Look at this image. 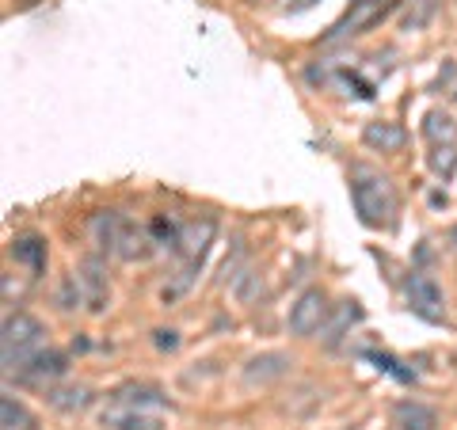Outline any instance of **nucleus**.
<instances>
[{"label":"nucleus","instance_id":"26","mask_svg":"<svg viewBox=\"0 0 457 430\" xmlns=\"http://www.w3.org/2000/svg\"><path fill=\"white\" fill-rule=\"evenodd\" d=\"M309 4H317V0H302V8H309Z\"/></svg>","mask_w":457,"mask_h":430},{"label":"nucleus","instance_id":"3","mask_svg":"<svg viewBox=\"0 0 457 430\" xmlns=\"http://www.w3.org/2000/svg\"><path fill=\"white\" fill-rule=\"evenodd\" d=\"M42 339H46V327L31 312H12L4 317V335H0V351H4V374L20 369L27 358L42 351Z\"/></svg>","mask_w":457,"mask_h":430},{"label":"nucleus","instance_id":"12","mask_svg":"<svg viewBox=\"0 0 457 430\" xmlns=\"http://www.w3.org/2000/svg\"><path fill=\"white\" fill-rule=\"evenodd\" d=\"M362 141H366V149H374V153H400L408 134L400 130L396 122H366Z\"/></svg>","mask_w":457,"mask_h":430},{"label":"nucleus","instance_id":"8","mask_svg":"<svg viewBox=\"0 0 457 430\" xmlns=\"http://www.w3.org/2000/svg\"><path fill=\"white\" fill-rule=\"evenodd\" d=\"M290 354H278V351H267V354H255L248 358V366H245V381L248 385H270V381H278L290 374Z\"/></svg>","mask_w":457,"mask_h":430},{"label":"nucleus","instance_id":"16","mask_svg":"<svg viewBox=\"0 0 457 430\" xmlns=\"http://www.w3.org/2000/svg\"><path fill=\"white\" fill-rule=\"evenodd\" d=\"M122 213H114V210H104V213H96L92 218V236L96 244L104 252H114V244H119V233H122Z\"/></svg>","mask_w":457,"mask_h":430},{"label":"nucleus","instance_id":"21","mask_svg":"<svg viewBox=\"0 0 457 430\" xmlns=\"http://www.w3.org/2000/svg\"><path fill=\"white\" fill-rule=\"evenodd\" d=\"M366 358L381 369V374H389V377H396V381H416V374H411V369H400V362H396V358H389V354H381V351H366Z\"/></svg>","mask_w":457,"mask_h":430},{"label":"nucleus","instance_id":"11","mask_svg":"<svg viewBox=\"0 0 457 430\" xmlns=\"http://www.w3.org/2000/svg\"><path fill=\"white\" fill-rule=\"evenodd\" d=\"M359 320H362V305H359V301H339L336 312H332V320H324V327H320L324 347H339L343 335H347V327H354Z\"/></svg>","mask_w":457,"mask_h":430},{"label":"nucleus","instance_id":"15","mask_svg":"<svg viewBox=\"0 0 457 430\" xmlns=\"http://www.w3.org/2000/svg\"><path fill=\"white\" fill-rule=\"evenodd\" d=\"M114 404H126V408H168V396L153 385H122V389L111 393Z\"/></svg>","mask_w":457,"mask_h":430},{"label":"nucleus","instance_id":"19","mask_svg":"<svg viewBox=\"0 0 457 430\" xmlns=\"http://www.w3.org/2000/svg\"><path fill=\"white\" fill-rule=\"evenodd\" d=\"M423 134L431 137L435 145H442V141H446V145H453L457 126H453L450 114H438V111H431V114H427V122H423Z\"/></svg>","mask_w":457,"mask_h":430},{"label":"nucleus","instance_id":"13","mask_svg":"<svg viewBox=\"0 0 457 430\" xmlns=\"http://www.w3.org/2000/svg\"><path fill=\"white\" fill-rule=\"evenodd\" d=\"M80 285L88 290V305H92V312H104L107 309V275H104V263L99 260H84V267H80Z\"/></svg>","mask_w":457,"mask_h":430},{"label":"nucleus","instance_id":"17","mask_svg":"<svg viewBox=\"0 0 457 430\" xmlns=\"http://www.w3.org/2000/svg\"><path fill=\"white\" fill-rule=\"evenodd\" d=\"M0 419H4V430H35V415L27 411L23 404L12 393H4V400H0Z\"/></svg>","mask_w":457,"mask_h":430},{"label":"nucleus","instance_id":"20","mask_svg":"<svg viewBox=\"0 0 457 430\" xmlns=\"http://www.w3.org/2000/svg\"><path fill=\"white\" fill-rule=\"evenodd\" d=\"M149 233H153V244H161V248H176L179 244V236H183V228L171 221V218H153V225H149Z\"/></svg>","mask_w":457,"mask_h":430},{"label":"nucleus","instance_id":"2","mask_svg":"<svg viewBox=\"0 0 457 430\" xmlns=\"http://www.w3.org/2000/svg\"><path fill=\"white\" fill-rule=\"evenodd\" d=\"M351 203H354L359 221L370 228H393L396 225V194L389 187V179L359 176L351 183Z\"/></svg>","mask_w":457,"mask_h":430},{"label":"nucleus","instance_id":"5","mask_svg":"<svg viewBox=\"0 0 457 430\" xmlns=\"http://www.w3.org/2000/svg\"><path fill=\"white\" fill-rule=\"evenodd\" d=\"M328 312H332V305H328V294L320 290V285H309V290L290 305V320H286V327H290L297 339H309V335H317L324 327Z\"/></svg>","mask_w":457,"mask_h":430},{"label":"nucleus","instance_id":"9","mask_svg":"<svg viewBox=\"0 0 457 430\" xmlns=\"http://www.w3.org/2000/svg\"><path fill=\"white\" fill-rule=\"evenodd\" d=\"M393 426L396 430H438V411L420 404V400H400L393 408Z\"/></svg>","mask_w":457,"mask_h":430},{"label":"nucleus","instance_id":"4","mask_svg":"<svg viewBox=\"0 0 457 430\" xmlns=\"http://www.w3.org/2000/svg\"><path fill=\"white\" fill-rule=\"evenodd\" d=\"M393 8H396V0H351V8L332 23V31L324 35V42H347L354 35H366L370 27H378Z\"/></svg>","mask_w":457,"mask_h":430},{"label":"nucleus","instance_id":"6","mask_svg":"<svg viewBox=\"0 0 457 430\" xmlns=\"http://www.w3.org/2000/svg\"><path fill=\"white\" fill-rule=\"evenodd\" d=\"M404 297H408V309L416 312L420 320H427V324L446 320V301H442V290L427 275H420V270H411V275L404 278Z\"/></svg>","mask_w":457,"mask_h":430},{"label":"nucleus","instance_id":"14","mask_svg":"<svg viewBox=\"0 0 457 430\" xmlns=\"http://www.w3.org/2000/svg\"><path fill=\"white\" fill-rule=\"evenodd\" d=\"M12 260H16L20 267H27L31 275H42V270H46V240H42V236L12 240Z\"/></svg>","mask_w":457,"mask_h":430},{"label":"nucleus","instance_id":"7","mask_svg":"<svg viewBox=\"0 0 457 430\" xmlns=\"http://www.w3.org/2000/svg\"><path fill=\"white\" fill-rule=\"evenodd\" d=\"M65 369H69V358L62 351H38L16 369V377L23 385H50L57 377H65Z\"/></svg>","mask_w":457,"mask_h":430},{"label":"nucleus","instance_id":"10","mask_svg":"<svg viewBox=\"0 0 457 430\" xmlns=\"http://www.w3.org/2000/svg\"><path fill=\"white\" fill-rule=\"evenodd\" d=\"M104 426L107 430H164L156 415H145L141 408H126V404H111L104 411Z\"/></svg>","mask_w":457,"mask_h":430},{"label":"nucleus","instance_id":"1","mask_svg":"<svg viewBox=\"0 0 457 430\" xmlns=\"http://www.w3.org/2000/svg\"><path fill=\"white\" fill-rule=\"evenodd\" d=\"M213 233H218V221H213V218H203V221L183 225V236H179V244H176V252H179L183 267H179L176 282H171L168 290H164V301H176V297L195 282L198 267H203L206 252H210V244H213Z\"/></svg>","mask_w":457,"mask_h":430},{"label":"nucleus","instance_id":"22","mask_svg":"<svg viewBox=\"0 0 457 430\" xmlns=\"http://www.w3.org/2000/svg\"><path fill=\"white\" fill-rule=\"evenodd\" d=\"M431 168H435V176L450 179L453 171H457V153H453V145H435V153H431Z\"/></svg>","mask_w":457,"mask_h":430},{"label":"nucleus","instance_id":"18","mask_svg":"<svg viewBox=\"0 0 457 430\" xmlns=\"http://www.w3.org/2000/svg\"><path fill=\"white\" fill-rule=\"evenodd\" d=\"M46 400H50V408H57V411H84L92 404V393L84 389V385H77V389H50Z\"/></svg>","mask_w":457,"mask_h":430},{"label":"nucleus","instance_id":"25","mask_svg":"<svg viewBox=\"0 0 457 430\" xmlns=\"http://www.w3.org/2000/svg\"><path fill=\"white\" fill-rule=\"evenodd\" d=\"M450 240H453V248H457V228H453V233H450Z\"/></svg>","mask_w":457,"mask_h":430},{"label":"nucleus","instance_id":"23","mask_svg":"<svg viewBox=\"0 0 457 430\" xmlns=\"http://www.w3.org/2000/svg\"><path fill=\"white\" fill-rule=\"evenodd\" d=\"M77 301H80V290H77V278H65L62 282V290H57V309H77Z\"/></svg>","mask_w":457,"mask_h":430},{"label":"nucleus","instance_id":"24","mask_svg":"<svg viewBox=\"0 0 457 430\" xmlns=\"http://www.w3.org/2000/svg\"><path fill=\"white\" fill-rule=\"evenodd\" d=\"M156 347H161V351H176L179 347L176 332H156Z\"/></svg>","mask_w":457,"mask_h":430}]
</instances>
